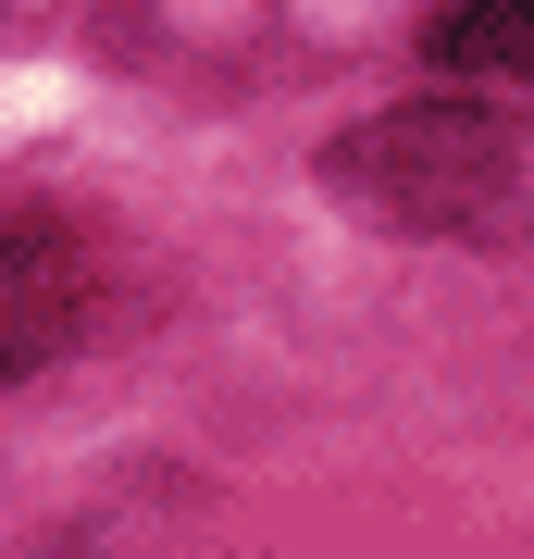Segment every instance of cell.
I'll return each instance as SVG.
<instances>
[{"label":"cell","instance_id":"obj_2","mask_svg":"<svg viewBox=\"0 0 534 559\" xmlns=\"http://www.w3.org/2000/svg\"><path fill=\"white\" fill-rule=\"evenodd\" d=\"M75 311H87V261H75V237L0 200V385L38 373V360L75 336Z\"/></svg>","mask_w":534,"mask_h":559},{"label":"cell","instance_id":"obj_3","mask_svg":"<svg viewBox=\"0 0 534 559\" xmlns=\"http://www.w3.org/2000/svg\"><path fill=\"white\" fill-rule=\"evenodd\" d=\"M436 62L485 75V87H534V0H460L436 25Z\"/></svg>","mask_w":534,"mask_h":559},{"label":"cell","instance_id":"obj_1","mask_svg":"<svg viewBox=\"0 0 534 559\" xmlns=\"http://www.w3.org/2000/svg\"><path fill=\"white\" fill-rule=\"evenodd\" d=\"M323 187L385 237H497L534 212V124L497 100H397L323 150Z\"/></svg>","mask_w":534,"mask_h":559},{"label":"cell","instance_id":"obj_4","mask_svg":"<svg viewBox=\"0 0 534 559\" xmlns=\"http://www.w3.org/2000/svg\"><path fill=\"white\" fill-rule=\"evenodd\" d=\"M38 559H75V547H38Z\"/></svg>","mask_w":534,"mask_h":559}]
</instances>
